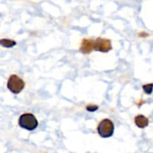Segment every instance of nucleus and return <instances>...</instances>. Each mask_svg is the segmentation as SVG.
I'll list each match as a JSON object with an SVG mask.
<instances>
[{
  "mask_svg": "<svg viewBox=\"0 0 153 153\" xmlns=\"http://www.w3.org/2000/svg\"><path fill=\"white\" fill-rule=\"evenodd\" d=\"M135 124L140 128H144L149 124V119L143 115H137L134 118Z\"/></svg>",
  "mask_w": 153,
  "mask_h": 153,
  "instance_id": "6",
  "label": "nucleus"
},
{
  "mask_svg": "<svg viewBox=\"0 0 153 153\" xmlns=\"http://www.w3.org/2000/svg\"><path fill=\"white\" fill-rule=\"evenodd\" d=\"M143 88L144 90L145 93L147 94H151L152 92V84H146V85L143 86Z\"/></svg>",
  "mask_w": 153,
  "mask_h": 153,
  "instance_id": "8",
  "label": "nucleus"
},
{
  "mask_svg": "<svg viewBox=\"0 0 153 153\" xmlns=\"http://www.w3.org/2000/svg\"><path fill=\"white\" fill-rule=\"evenodd\" d=\"M80 51L85 54L90 53L91 51H93V40L84 39L80 47Z\"/></svg>",
  "mask_w": 153,
  "mask_h": 153,
  "instance_id": "5",
  "label": "nucleus"
},
{
  "mask_svg": "<svg viewBox=\"0 0 153 153\" xmlns=\"http://www.w3.org/2000/svg\"><path fill=\"white\" fill-rule=\"evenodd\" d=\"M7 86V88L13 94H17L23 90L24 87H25V82L17 75L12 74L8 78Z\"/></svg>",
  "mask_w": 153,
  "mask_h": 153,
  "instance_id": "3",
  "label": "nucleus"
},
{
  "mask_svg": "<svg viewBox=\"0 0 153 153\" xmlns=\"http://www.w3.org/2000/svg\"><path fill=\"white\" fill-rule=\"evenodd\" d=\"M111 49V42L108 39L98 38L96 40H93V50L101 52H108Z\"/></svg>",
  "mask_w": 153,
  "mask_h": 153,
  "instance_id": "4",
  "label": "nucleus"
},
{
  "mask_svg": "<svg viewBox=\"0 0 153 153\" xmlns=\"http://www.w3.org/2000/svg\"><path fill=\"white\" fill-rule=\"evenodd\" d=\"M97 130L100 136L102 138H108L113 136L114 132V125L111 120L105 118L102 120L97 127Z\"/></svg>",
  "mask_w": 153,
  "mask_h": 153,
  "instance_id": "2",
  "label": "nucleus"
},
{
  "mask_svg": "<svg viewBox=\"0 0 153 153\" xmlns=\"http://www.w3.org/2000/svg\"><path fill=\"white\" fill-rule=\"evenodd\" d=\"M18 123L19 127L29 131L35 130L38 126V122L37 118L31 113H24L21 115Z\"/></svg>",
  "mask_w": 153,
  "mask_h": 153,
  "instance_id": "1",
  "label": "nucleus"
},
{
  "mask_svg": "<svg viewBox=\"0 0 153 153\" xmlns=\"http://www.w3.org/2000/svg\"><path fill=\"white\" fill-rule=\"evenodd\" d=\"M16 44V41L11 39H7V38H4V39H0V45L3 47L5 48H11L13 46Z\"/></svg>",
  "mask_w": 153,
  "mask_h": 153,
  "instance_id": "7",
  "label": "nucleus"
},
{
  "mask_svg": "<svg viewBox=\"0 0 153 153\" xmlns=\"http://www.w3.org/2000/svg\"><path fill=\"white\" fill-rule=\"evenodd\" d=\"M87 110L90 111V112H94L97 110H98V106L97 105H88L86 107Z\"/></svg>",
  "mask_w": 153,
  "mask_h": 153,
  "instance_id": "9",
  "label": "nucleus"
}]
</instances>
